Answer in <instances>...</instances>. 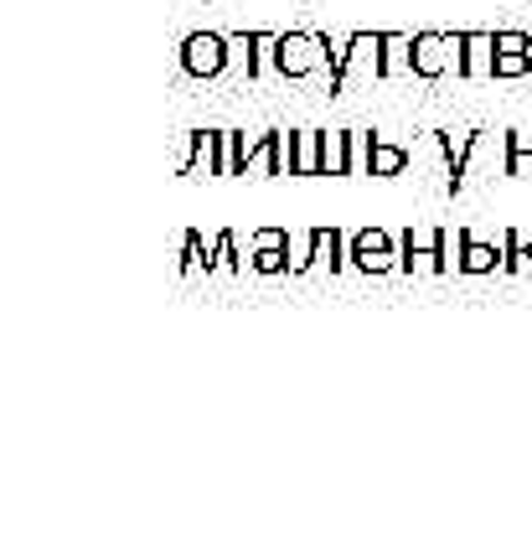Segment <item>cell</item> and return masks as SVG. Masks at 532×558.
<instances>
[{"label": "cell", "instance_id": "6da1fadb", "mask_svg": "<svg viewBox=\"0 0 532 558\" xmlns=\"http://www.w3.org/2000/svg\"><path fill=\"white\" fill-rule=\"evenodd\" d=\"M181 73L186 78H197V83H217L228 68H233V37L228 32H192V37L181 41Z\"/></svg>", "mask_w": 532, "mask_h": 558}, {"label": "cell", "instance_id": "7a4b0ae2", "mask_svg": "<svg viewBox=\"0 0 532 558\" xmlns=\"http://www.w3.org/2000/svg\"><path fill=\"white\" fill-rule=\"evenodd\" d=\"M398 269H403V275H424V269L445 275V269H455V259H450V228H430V233L403 228V233H398Z\"/></svg>", "mask_w": 532, "mask_h": 558}, {"label": "cell", "instance_id": "3957f363", "mask_svg": "<svg viewBox=\"0 0 532 558\" xmlns=\"http://www.w3.org/2000/svg\"><path fill=\"white\" fill-rule=\"evenodd\" d=\"M316 68H326V52H321L316 32H279L275 37V73L285 83L311 78Z\"/></svg>", "mask_w": 532, "mask_h": 558}, {"label": "cell", "instance_id": "277c9868", "mask_svg": "<svg viewBox=\"0 0 532 558\" xmlns=\"http://www.w3.org/2000/svg\"><path fill=\"white\" fill-rule=\"evenodd\" d=\"M347 259H352V269H362V275H394L398 269V233H388V228H356L352 239H347Z\"/></svg>", "mask_w": 532, "mask_h": 558}, {"label": "cell", "instance_id": "5b68a950", "mask_svg": "<svg viewBox=\"0 0 532 558\" xmlns=\"http://www.w3.org/2000/svg\"><path fill=\"white\" fill-rule=\"evenodd\" d=\"M356 73L383 78V32H352V37H347L341 68L331 73V99H336V94H347V83H352Z\"/></svg>", "mask_w": 532, "mask_h": 558}, {"label": "cell", "instance_id": "8992f818", "mask_svg": "<svg viewBox=\"0 0 532 558\" xmlns=\"http://www.w3.org/2000/svg\"><path fill=\"white\" fill-rule=\"evenodd\" d=\"M181 177H228V130H186V156L177 160Z\"/></svg>", "mask_w": 532, "mask_h": 558}, {"label": "cell", "instance_id": "52a82bcc", "mask_svg": "<svg viewBox=\"0 0 532 558\" xmlns=\"http://www.w3.org/2000/svg\"><path fill=\"white\" fill-rule=\"evenodd\" d=\"M450 41L460 78H496V32H450Z\"/></svg>", "mask_w": 532, "mask_h": 558}, {"label": "cell", "instance_id": "ba28073f", "mask_svg": "<svg viewBox=\"0 0 532 558\" xmlns=\"http://www.w3.org/2000/svg\"><path fill=\"white\" fill-rule=\"evenodd\" d=\"M341 264H352L347 259V233H341V228H311V233H305V254H300L295 259V275H311V269H341Z\"/></svg>", "mask_w": 532, "mask_h": 558}, {"label": "cell", "instance_id": "9c48e42d", "mask_svg": "<svg viewBox=\"0 0 532 558\" xmlns=\"http://www.w3.org/2000/svg\"><path fill=\"white\" fill-rule=\"evenodd\" d=\"M362 171V130H321V177Z\"/></svg>", "mask_w": 532, "mask_h": 558}, {"label": "cell", "instance_id": "30bf717a", "mask_svg": "<svg viewBox=\"0 0 532 558\" xmlns=\"http://www.w3.org/2000/svg\"><path fill=\"white\" fill-rule=\"evenodd\" d=\"M455 68V41L450 32H414V62H409V73L424 83L445 78Z\"/></svg>", "mask_w": 532, "mask_h": 558}, {"label": "cell", "instance_id": "8fae6325", "mask_svg": "<svg viewBox=\"0 0 532 558\" xmlns=\"http://www.w3.org/2000/svg\"><path fill=\"white\" fill-rule=\"evenodd\" d=\"M455 269L460 275H496V269H507V248L481 243L471 228H455Z\"/></svg>", "mask_w": 532, "mask_h": 558}, {"label": "cell", "instance_id": "7c38bea8", "mask_svg": "<svg viewBox=\"0 0 532 558\" xmlns=\"http://www.w3.org/2000/svg\"><path fill=\"white\" fill-rule=\"evenodd\" d=\"M233 37V52L243 62V78L258 83L269 68H275V37L279 32H228Z\"/></svg>", "mask_w": 532, "mask_h": 558}, {"label": "cell", "instance_id": "4fadbf2b", "mask_svg": "<svg viewBox=\"0 0 532 558\" xmlns=\"http://www.w3.org/2000/svg\"><path fill=\"white\" fill-rule=\"evenodd\" d=\"M532 73V32H496V78H528Z\"/></svg>", "mask_w": 532, "mask_h": 558}, {"label": "cell", "instance_id": "5bb4252c", "mask_svg": "<svg viewBox=\"0 0 532 558\" xmlns=\"http://www.w3.org/2000/svg\"><path fill=\"white\" fill-rule=\"evenodd\" d=\"M362 171L367 177H403L409 171V150L403 145H394V140H373V135H362Z\"/></svg>", "mask_w": 532, "mask_h": 558}, {"label": "cell", "instance_id": "9a60e30c", "mask_svg": "<svg viewBox=\"0 0 532 558\" xmlns=\"http://www.w3.org/2000/svg\"><path fill=\"white\" fill-rule=\"evenodd\" d=\"M290 177H321V130H290Z\"/></svg>", "mask_w": 532, "mask_h": 558}, {"label": "cell", "instance_id": "2e32d148", "mask_svg": "<svg viewBox=\"0 0 532 558\" xmlns=\"http://www.w3.org/2000/svg\"><path fill=\"white\" fill-rule=\"evenodd\" d=\"M264 156V135H243V130H228V177H249Z\"/></svg>", "mask_w": 532, "mask_h": 558}, {"label": "cell", "instance_id": "e0dca14e", "mask_svg": "<svg viewBox=\"0 0 532 558\" xmlns=\"http://www.w3.org/2000/svg\"><path fill=\"white\" fill-rule=\"evenodd\" d=\"M501 171L507 177H532V130H507L501 135Z\"/></svg>", "mask_w": 532, "mask_h": 558}, {"label": "cell", "instance_id": "ac0fdd59", "mask_svg": "<svg viewBox=\"0 0 532 558\" xmlns=\"http://www.w3.org/2000/svg\"><path fill=\"white\" fill-rule=\"evenodd\" d=\"M409 62H414V37H403V32H383V78L409 73Z\"/></svg>", "mask_w": 532, "mask_h": 558}, {"label": "cell", "instance_id": "d6986e66", "mask_svg": "<svg viewBox=\"0 0 532 558\" xmlns=\"http://www.w3.org/2000/svg\"><path fill=\"white\" fill-rule=\"evenodd\" d=\"M213 275V248H207V239H202L197 228H186V239H181V275Z\"/></svg>", "mask_w": 532, "mask_h": 558}, {"label": "cell", "instance_id": "ffe728a7", "mask_svg": "<svg viewBox=\"0 0 532 558\" xmlns=\"http://www.w3.org/2000/svg\"><path fill=\"white\" fill-rule=\"evenodd\" d=\"M249 269L254 275H290L295 264H290V248H258V254H249Z\"/></svg>", "mask_w": 532, "mask_h": 558}, {"label": "cell", "instance_id": "44dd1931", "mask_svg": "<svg viewBox=\"0 0 532 558\" xmlns=\"http://www.w3.org/2000/svg\"><path fill=\"white\" fill-rule=\"evenodd\" d=\"M243 264L249 259H238V233L233 228H228V233H217L213 239V269H228V275H233V269H243Z\"/></svg>", "mask_w": 532, "mask_h": 558}, {"label": "cell", "instance_id": "7402d4cb", "mask_svg": "<svg viewBox=\"0 0 532 558\" xmlns=\"http://www.w3.org/2000/svg\"><path fill=\"white\" fill-rule=\"evenodd\" d=\"M258 248H290V233L285 228H258V233H249V254H258Z\"/></svg>", "mask_w": 532, "mask_h": 558}]
</instances>
